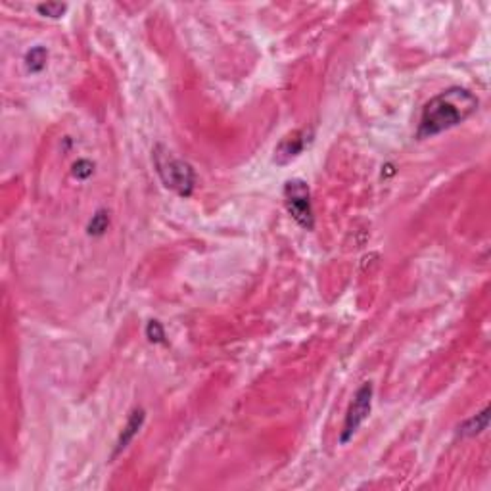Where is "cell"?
Wrapping results in <instances>:
<instances>
[{
    "mask_svg": "<svg viewBox=\"0 0 491 491\" xmlns=\"http://www.w3.org/2000/svg\"><path fill=\"white\" fill-rule=\"evenodd\" d=\"M372 395H374V388L371 382H365L353 395V401L349 405L346 415V422L342 428V434H340V443H347L361 426L363 422L367 420V417L371 415L372 409Z\"/></svg>",
    "mask_w": 491,
    "mask_h": 491,
    "instance_id": "4",
    "label": "cell"
},
{
    "mask_svg": "<svg viewBox=\"0 0 491 491\" xmlns=\"http://www.w3.org/2000/svg\"><path fill=\"white\" fill-rule=\"evenodd\" d=\"M108 226H110V215H108V211L98 210L97 213L92 215V219H90L87 231H89L90 236H102V234L108 231Z\"/></svg>",
    "mask_w": 491,
    "mask_h": 491,
    "instance_id": "9",
    "label": "cell"
},
{
    "mask_svg": "<svg viewBox=\"0 0 491 491\" xmlns=\"http://www.w3.org/2000/svg\"><path fill=\"white\" fill-rule=\"evenodd\" d=\"M47 60H49L47 49L44 47H35L25 54V67H27V72L40 73L47 67Z\"/></svg>",
    "mask_w": 491,
    "mask_h": 491,
    "instance_id": "8",
    "label": "cell"
},
{
    "mask_svg": "<svg viewBox=\"0 0 491 491\" xmlns=\"http://www.w3.org/2000/svg\"><path fill=\"white\" fill-rule=\"evenodd\" d=\"M311 140V133L307 131H294L288 137H284L281 140V144L276 146L274 150V161L278 165H286L292 160H296L298 156H301V152L306 150V146Z\"/></svg>",
    "mask_w": 491,
    "mask_h": 491,
    "instance_id": "5",
    "label": "cell"
},
{
    "mask_svg": "<svg viewBox=\"0 0 491 491\" xmlns=\"http://www.w3.org/2000/svg\"><path fill=\"white\" fill-rule=\"evenodd\" d=\"M146 336L152 344H163L165 342V331L161 326L160 321H150L146 326Z\"/></svg>",
    "mask_w": 491,
    "mask_h": 491,
    "instance_id": "11",
    "label": "cell"
},
{
    "mask_svg": "<svg viewBox=\"0 0 491 491\" xmlns=\"http://www.w3.org/2000/svg\"><path fill=\"white\" fill-rule=\"evenodd\" d=\"M284 203L290 217L303 226L306 231H313L315 213L313 201H311V190L309 185L301 178H292L284 185Z\"/></svg>",
    "mask_w": 491,
    "mask_h": 491,
    "instance_id": "3",
    "label": "cell"
},
{
    "mask_svg": "<svg viewBox=\"0 0 491 491\" xmlns=\"http://www.w3.org/2000/svg\"><path fill=\"white\" fill-rule=\"evenodd\" d=\"M39 14L47 17H62L67 10V4H60V2H47V4H39L37 6Z\"/></svg>",
    "mask_w": 491,
    "mask_h": 491,
    "instance_id": "10",
    "label": "cell"
},
{
    "mask_svg": "<svg viewBox=\"0 0 491 491\" xmlns=\"http://www.w3.org/2000/svg\"><path fill=\"white\" fill-rule=\"evenodd\" d=\"M478 110V98L467 89L451 87L430 98L419 121L417 137L432 138L457 127Z\"/></svg>",
    "mask_w": 491,
    "mask_h": 491,
    "instance_id": "1",
    "label": "cell"
},
{
    "mask_svg": "<svg viewBox=\"0 0 491 491\" xmlns=\"http://www.w3.org/2000/svg\"><path fill=\"white\" fill-rule=\"evenodd\" d=\"M488 424H490V409L485 407L482 413L470 417V419L460 424L459 434L465 435V438H474V435L482 434L483 430H488Z\"/></svg>",
    "mask_w": 491,
    "mask_h": 491,
    "instance_id": "7",
    "label": "cell"
},
{
    "mask_svg": "<svg viewBox=\"0 0 491 491\" xmlns=\"http://www.w3.org/2000/svg\"><path fill=\"white\" fill-rule=\"evenodd\" d=\"M153 163H156V171H158L165 188L177 192L183 198L192 196L194 186H196V173H194L190 163L171 156L161 146L153 150Z\"/></svg>",
    "mask_w": 491,
    "mask_h": 491,
    "instance_id": "2",
    "label": "cell"
},
{
    "mask_svg": "<svg viewBox=\"0 0 491 491\" xmlns=\"http://www.w3.org/2000/svg\"><path fill=\"white\" fill-rule=\"evenodd\" d=\"M92 171H94V165L89 160H79L77 163H73V175L81 178V181L89 178L92 175Z\"/></svg>",
    "mask_w": 491,
    "mask_h": 491,
    "instance_id": "12",
    "label": "cell"
},
{
    "mask_svg": "<svg viewBox=\"0 0 491 491\" xmlns=\"http://www.w3.org/2000/svg\"><path fill=\"white\" fill-rule=\"evenodd\" d=\"M144 419H146V413L142 411V409H135V411L131 413L129 420H127V424H125V428H123L119 440H117V443H115V451H113V457H115V455H119L123 449H127V447H129V443L135 440V435L140 432V428H142V424H144Z\"/></svg>",
    "mask_w": 491,
    "mask_h": 491,
    "instance_id": "6",
    "label": "cell"
}]
</instances>
